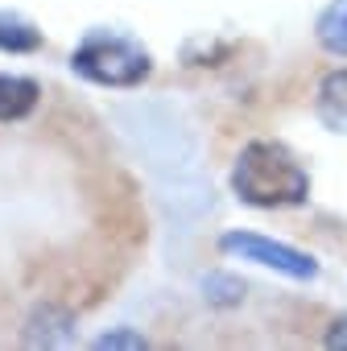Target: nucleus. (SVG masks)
<instances>
[{
	"label": "nucleus",
	"instance_id": "2",
	"mask_svg": "<svg viewBox=\"0 0 347 351\" xmlns=\"http://www.w3.org/2000/svg\"><path fill=\"white\" fill-rule=\"evenodd\" d=\"M71 71L99 87H141L153 75V54L128 34L91 29L71 50Z\"/></svg>",
	"mask_w": 347,
	"mask_h": 351
},
{
	"label": "nucleus",
	"instance_id": "4",
	"mask_svg": "<svg viewBox=\"0 0 347 351\" xmlns=\"http://www.w3.org/2000/svg\"><path fill=\"white\" fill-rule=\"evenodd\" d=\"M75 339V314L62 306H38L25 322V343L29 347H62Z\"/></svg>",
	"mask_w": 347,
	"mask_h": 351
},
{
	"label": "nucleus",
	"instance_id": "10",
	"mask_svg": "<svg viewBox=\"0 0 347 351\" xmlns=\"http://www.w3.org/2000/svg\"><path fill=\"white\" fill-rule=\"evenodd\" d=\"M95 347L99 351H108V347H145V339L136 330H108V335L95 339Z\"/></svg>",
	"mask_w": 347,
	"mask_h": 351
},
{
	"label": "nucleus",
	"instance_id": "5",
	"mask_svg": "<svg viewBox=\"0 0 347 351\" xmlns=\"http://www.w3.org/2000/svg\"><path fill=\"white\" fill-rule=\"evenodd\" d=\"M314 112H318V120H322L331 132H343V136H347V66L331 71V75L318 83Z\"/></svg>",
	"mask_w": 347,
	"mask_h": 351
},
{
	"label": "nucleus",
	"instance_id": "11",
	"mask_svg": "<svg viewBox=\"0 0 347 351\" xmlns=\"http://www.w3.org/2000/svg\"><path fill=\"white\" fill-rule=\"evenodd\" d=\"M326 347L347 351V314H339V318L331 322V330H326Z\"/></svg>",
	"mask_w": 347,
	"mask_h": 351
},
{
	"label": "nucleus",
	"instance_id": "7",
	"mask_svg": "<svg viewBox=\"0 0 347 351\" xmlns=\"http://www.w3.org/2000/svg\"><path fill=\"white\" fill-rule=\"evenodd\" d=\"M314 38H318V46H322L326 54L347 58V0H331V5L318 13Z\"/></svg>",
	"mask_w": 347,
	"mask_h": 351
},
{
	"label": "nucleus",
	"instance_id": "9",
	"mask_svg": "<svg viewBox=\"0 0 347 351\" xmlns=\"http://www.w3.org/2000/svg\"><path fill=\"white\" fill-rule=\"evenodd\" d=\"M203 298L211 306H240L244 302V281L232 273H207L203 277Z\"/></svg>",
	"mask_w": 347,
	"mask_h": 351
},
{
	"label": "nucleus",
	"instance_id": "1",
	"mask_svg": "<svg viewBox=\"0 0 347 351\" xmlns=\"http://www.w3.org/2000/svg\"><path fill=\"white\" fill-rule=\"evenodd\" d=\"M232 191L261 211L298 207L310 199V173L281 141H248L232 165Z\"/></svg>",
	"mask_w": 347,
	"mask_h": 351
},
{
	"label": "nucleus",
	"instance_id": "6",
	"mask_svg": "<svg viewBox=\"0 0 347 351\" xmlns=\"http://www.w3.org/2000/svg\"><path fill=\"white\" fill-rule=\"evenodd\" d=\"M38 95H42V87L34 79H25V75H0V124L25 120L38 108Z\"/></svg>",
	"mask_w": 347,
	"mask_h": 351
},
{
	"label": "nucleus",
	"instance_id": "3",
	"mask_svg": "<svg viewBox=\"0 0 347 351\" xmlns=\"http://www.w3.org/2000/svg\"><path fill=\"white\" fill-rule=\"evenodd\" d=\"M219 248L228 256H240V261H252L261 269H273L289 281H314L318 277V261L310 252H298L281 240H269V236H256V232H224L219 236Z\"/></svg>",
	"mask_w": 347,
	"mask_h": 351
},
{
	"label": "nucleus",
	"instance_id": "8",
	"mask_svg": "<svg viewBox=\"0 0 347 351\" xmlns=\"http://www.w3.org/2000/svg\"><path fill=\"white\" fill-rule=\"evenodd\" d=\"M0 50L5 54H34V50H42V29L17 13H0Z\"/></svg>",
	"mask_w": 347,
	"mask_h": 351
}]
</instances>
